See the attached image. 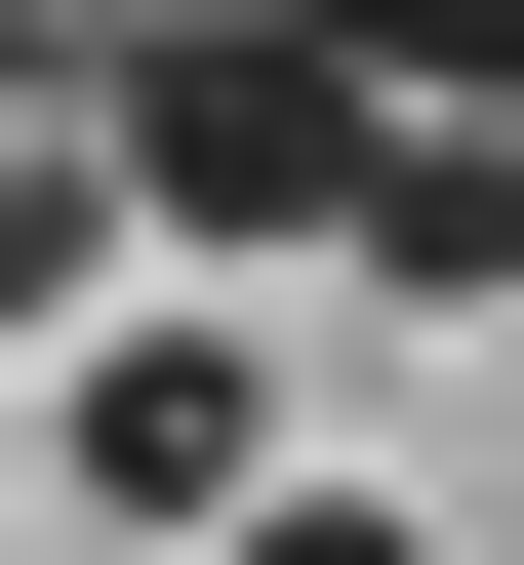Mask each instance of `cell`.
<instances>
[{
	"label": "cell",
	"instance_id": "1",
	"mask_svg": "<svg viewBox=\"0 0 524 565\" xmlns=\"http://www.w3.org/2000/svg\"><path fill=\"white\" fill-rule=\"evenodd\" d=\"M41 121L121 162V243H323V202H363L323 0H82V41H41Z\"/></svg>",
	"mask_w": 524,
	"mask_h": 565
},
{
	"label": "cell",
	"instance_id": "2",
	"mask_svg": "<svg viewBox=\"0 0 524 565\" xmlns=\"http://www.w3.org/2000/svg\"><path fill=\"white\" fill-rule=\"evenodd\" d=\"M41 445H82L121 525H243V484H282V404H243V323H82V364H41Z\"/></svg>",
	"mask_w": 524,
	"mask_h": 565
},
{
	"label": "cell",
	"instance_id": "3",
	"mask_svg": "<svg viewBox=\"0 0 524 565\" xmlns=\"http://www.w3.org/2000/svg\"><path fill=\"white\" fill-rule=\"evenodd\" d=\"M323 243H363V282H443V323H484V282H524V121H363V202H323Z\"/></svg>",
	"mask_w": 524,
	"mask_h": 565
},
{
	"label": "cell",
	"instance_id": "4",
	"mask_svg": "<svg viewBox=\"0 0 524 565\" xmlns=\"http://www.w3.org/2000/svg\"><path fill=\"white\" fill-rule=\"evenodd\" d=\"M323 82L363 121H524V0H323Z\"/></svg>",
	"mask_w": 524,
	"mask_h": 565
},
{
	"label": "cell",
	"instance_id": "5",
	"mask_svg": "<svg viewBox=\"0 0 524 565\" xmlns=\"http://www.w3.org/2000/svg\"><path fill=\"white\" fill-rule=\"evenodd\" d=\"M82 282H121V162H82V121H0V323H82Z\"/></svg>",
	"mask_w": 524,
	"mask_h": 565
},
{
	"label": "cell",
	"instance_id": "6",
	"mask_svg": "<svg viewBox=\"0 0 524 565\" xmlns=\"http://www.w3.org/2000/svg\"><path fill=\"white\" fill-rule=\"evenodd\" d=\"M202 565H443V525H363V484H243V525H202Z\"/></svg>",
	"mask_w": 524,
	"mask_h": 565
},
{
	"label": "cell",
	"instance_id": "7",
	"mask_svg": "<svg viewBox=\"0 0 524 565\" xmlns=\"http://www.w3.org/2000/svg\"><path fill=\"white\" fill-rule=\"evenodd\" d=\"M41 41H82V0H0V82H41Z\"/></svg>",
	"mask_w": 524,
	"mask_h": 565
}]
</instances>
